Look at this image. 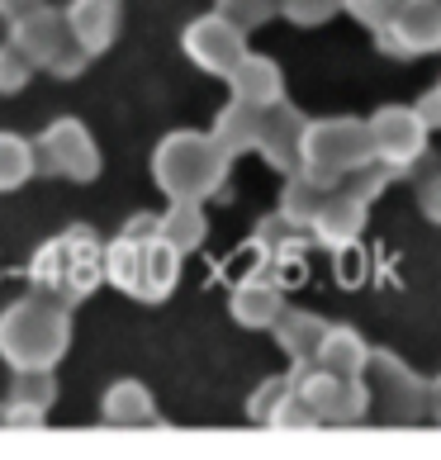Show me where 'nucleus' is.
I'll return each mask as SVG.
<instances>
[{
    "label": "nucleus",
    "mask_w": 441,
    "mask_h": 460,
    "mask_svg": "<svg viewBox=\"0 0 441 460\" xmlns=\"http://www.w3.org/2000/svg\"><path fill=\"white\" fill-rule=\"evenodd\" d=\"M5 403H24V408H53L57 403V375L53 370H39V366H29V370H14V380H10V399Z\"/></svg>",
    "instance_id": "obj_20"
},
{
    "label": "nucleus",
    "mask_w": 441,
    "mask_h": 460,
    "mask_svg": "<svg viewBox=\"0 0 441 460\" xmlns=\"http://www.w3.org/2000/svg\"><path fill=\"white\" fill-rule=\"evenodd\" d=\"M399 0H347V10L366 24H384V10H394Z\"/></svg>",
    "instance_id": "obj_28"
},
{
    "label": "nucleus",
    "mask_w": 441,
    "mask_h": 460,
    "mask_svg": "<svg viewBox=\"0 0 441 460\" xmlns=\"http://www.w3.org/2000/svg\"><path fill=\"white\" fill-rule=\"evenodd\" d=\"M181 48H185V58H190V62L199 66V72H209V76H228L233 66H237V58L247 53V33L214 10V14H199V20L185 24Z\"/></svg>",
    "instance_id": "obj_7"
},
{
    "label": "nucleus",
    "mask_w": 441,
    "mask_h": 460,
    "mask_svg": "<svg viewBox=\"0 0 441 460\" xmlns=\"http://www.w3.org/2000/svg\"><path fill=\"white\" fill-rule=\"evenodd\" d=\"M214 138L218 147L228 152V157H237V152H251L261 138V110L257 105H243V100H233V105L214 119Z\"/></svg>",
    "instance_id": "obj_16"
},
{
    "label": "nucleus",
    "mask_w": 441,
    "mask_h": 460,
    "mask_svg": "<svg viewBox=\"0 0 441 460\" xmlns=\"http://www.w3.org/2000/svg\"><path fill=\"white\" fill-rule=\"evenodd\" d=\"M10 428L39 432V428H48V413H43V408H24V403H5V432Z\"/></svg>",
    "instance_id": "obj_27"
},
{
    "label": "nucleus",
    "mask_w": 441,
    "mask_h": 460,
    "mask_svg": "<svg viewBox=\"0 0 441 460\" xmlns=\"http://www.w3.org/2000/svg\"><path fill=\"white\" fill-rule=\"evenodd\" d=\"M356 224H361V199H356V195H337V190H328L323 209L313 214L318 237H323V243H332V247H342L347 237H356Z\"/></svg>",
    "instance_id": "obj_18"
},
{
    "label": "nucleus",
    "mask_w": 441,
    "mask_h": 460,
    "mask_svg": "<svg viewBox=\"0 0 441 460\" xmlns=\"http://www.w3.org/2000/svg\"><path fill=\"white\" fill-rule=\"evenodd\" d=\"M228 309H233V318L243 323V328H276V318L285 314V299H280V289L270 280H243L233 289Z\"/></svg>",
    "instance_id": "obj_13"
},
{
    "label": "nucleus",
    "mask_w": 441,
    "mask_h": 460,
    "mask_svg": "<svg viewBox=\"0 0 441 460\" xmlns=\"http://www.w3.org/2000/svg\"><path fill=\"white\" fill-rule=\"evenodd\" d=\"M323 199H328V181H318L313 172H304L295 176L290 185H285V199H280V214L290 218V224H313V214L323 209Z\"/></svg>",
    "instance_id": "obj_19"
},
{
    "label": "nucleus",
    "mask_w": 441,
    "mask_h": 460,
    "mask_svg": "<svg viewBox=\"0 0 441 460\" xmlns=\"http://www.w3.org/2000/svg\"><path fill=\"white\" fill-rule=\"evenodd\" d=\"M29 280L39 295L76 309L81 299H91L100 280H105V243L86 224H72L66 233L48 237V243L29 257Z\"/></svg>",
    "instance_id": "obj_1"
},
{
    "label": "nucleus",
    "mask_w": 441,
    "mask_h": 460,
    "mask_svg": "<svg viewBox=\"0 0 441 460\" xmlns=\"http://www.w3.org/2000/svg\"><path fill=\"white\" fill-rule=\"evenodd\" d=\"M86 66H91V53H86V48H81L76 39H66L57 53H53V62L43 66V72H53L57 81H76L81 72H86Z\"/></svg>",
    "instance_id": "obj_24"
},
{
    "label": "nucleus",
    "mask_w": 441,
    "mask_h": 460,
    "mask_svg": "<svg viewBox=\"0 0 441 460\" xmlns=\"http://www.w3.org/2000/svg\"><path fill=\"white\" fill-rule=\"evenodd\" d=\"M276 332H280V347L290 351L299 366L318 361V347H323V337H328V328L313 314H280L276 318Z\"/></svg>",
    "instance_id": "obj_17"
},
{
    "label": "nucleus",
    "mask_w": 441,
    "mask_h": 460,
    "mask_svg": "<svg viewBox=\"0 0 441 460\" xmlns=\"http://www.w3.org/2000/svg\"><path fill=\"white\" fill-rule=\"evenodd\" d=\"M342 0H280V14H290L295 24H323Z\"/></svg>",
    "instance_id": "obj_25"
},
{
    "label": "nucleus",
    "mask_w": 441,
    "mask_h": 460,
    "mask_svg": "<svg viewBox=\"0 0 441 460\" xmlns=\"http://www.w3.org/2000/svg\"><path fill=\"white\" fill-rule=\"evenodd\" d=\"M33 72H39V66H33L10 39L0 43V95H20L29 81H33Z\"/></svg>",
    "instance_id": "obj_22"
},
{
    "label": "nucleus",
    "mask_w": 441,
    "mask_h": 460,
    "mask_svg": "<svg viewBox=\"0 0 441 460\" xmlns=\"http://www.w3.org/2000/svg\"><path fill=\"white\" fill-rule=\"evenodd\" d=\"M105 280L138 304H162L181 280V252L162 237L119 233L114 243H105Z\"/></svg>",
    "instance_id": "obj_4"
},
{
    "label": "nucleus",
    "mask_w": 441,
    "mask_h": 460,
    "mask_svg": "<svg viewBox=\"0 0 441 460\" xmlns=\"http://www.w3.org/2000/svg\"><path fill=\"white\" fill-rule=\"evenodd\" d=\"M72 351V309L33 289L29 299L5 304L0 314V361L10 370H53Z\"/></svg>",
    "instance_id": "obj_2"
},
{
    "label": "nucleus",
    "mask_w": 441,
    "mask_h": 460,
    "mask_svg": "<svg viewBox=\"0 0 441 460\" xmlns=\"http://www.w3.org/2000/svg\"><path fill=\"white\" fill-rule=\"evenodd\" d=\"M33 176H39V152H33V138L0 128V195L24 190Z\"/></svg>",
    "instance_id": "obj_15"
},
{
    "label": "nucleus",
    "mask_w": 441,
    "mask_h": 460,
    "mask_svg": "<svg viewBox=\"0 0 441 460\" xmlns=\"http://www.w3.org/2000/svg\"><path fill=\"white\" fill-rule=\"evenodd\" d=\"M66 39H72V33H66V14L57 5H48V0H39V5H29L24 14H14V20H10V43L20 48L33 66L53 62V53Z\"/></svg>",
    "instance_id": "obj_8"
},
{
    "label": "nucleus",
    "mask_w": 441,
    "mask_h": 460,
    "mask_svg": "<svg viewBox=\"0 0 441 460\" xmlns=\"http://www.w3.org/2000/svg\"><path fill=\"white\" fill-rule=\"evenodd\" d=\"M437 418H441V389H437Z\"/></svg>",
    "instance_id": "obj_32"
},
{
    "label": "nucleus",
    "mask_w": 441,
    "mask_h": 460,
    "mask_svg": "<svg viewBox=\"0 0 441 460\" xmlns=\"http://www.w3.org/2000/svg\"><path fill=\"white\" fill-rule=\"evenodd\" d=\"M370 128L347 124V119H328V124H304V143H299V166H309L318 181L342 176L351 166H361L370 157Z\"/></svg>",
    "instance_id": "obj_6"
},
{
    "label": "nucleus",
    "mask_w": 441,
    "mask_h": 460,
    "mask_svg": "<svg viewBox=\"0 0 441 460\" xmlns=\"http://www.w3.org/2000/svg\"><path fill=\"white\" fill-rule=\"evenodd\" d=\"M299 143H304V119L285 105H270L261 110V138H257V152L270 162V166H280V172H295L299 166Z\"/></svg>",
    "instance_id": "obj_10"
},
{
    "label": "nucleus",
    "mask_w": 441,
    "mask_h": 460,
    "mask_svg": "<svg viewBox=\"0 0 441 460\" xmlns=\"http://www.w3.org/2000/svg\"><path fill=\"white\" fill-rule=\"evenodd\" d=\"M128 237H157V214H133L128 224H124Z\"/></svg>",
    "instance_id": "obj_29"
},
{
    "label": "nucleus",
    "mask_w": 441,
    "mask_h": 460,
    "mask_svg": "<svg viewBox=\"0 0 441 460\" xmlns=\"http://www.w3.org/2000/svg\"><path fill=\"white\" fill-rule=\"evenodd\" d=\"M29 5H39V0H0V20H5V24H10V20H14V14H24Z\"/></svg>",
    "instance_id": "obj_30"
},
{
    "label": "nucleus",
    "mask_w": 441,
    "mask_h": 460,
    "mask_svg": "<svg viewBox=\"0 0 441 460\" xmlns=\"http://www.w3.org/2000/svg\"><path fill=\"white\" fill-rule=\"evenodd\" d=\"M157 237H162V243H172L181 257H185V252H195V247L209 237L205 204H195V199H172V209L157 214Z\"/></svg>",
    "instance_id": "obj_14"
},
{
    "label": "nucleus",
    "mask_w": 441,
    "mask_h": 460,
    "mask_svg": "<svg viewBox=\"0 0 441 460\" xmlns=\"http://www.w3.org/2000/svg\"><path fill=\"white\" fill-rule=\"evenodd\" d=\"M318 366L332 370V375H356L366 366V347L356 342V332H328L323 337V347H318Z\"/></svg>",
    "instance_id": "obj_21"
},
{
    "label": "nucleus",
    "mask_w": 441,
    "mask_h": 460,
    "mask_svg": "<svg viewBox=\"0 0 441 460\" xmlns=\"http://www.w3.org/2000/svg\"><path fill=\"white\" fill-rule=\"evenodd\" d=\"M33 152H39L43 176H62V181H76V185H91L100 176V166H105L95 133L72 114L53 119V124L43 128V138H33Z\"/></svg>",
    "instance_id": "obj_5"
},
{
    "label": "nucleus",
    "mask_w": 441,
    "mask_h": 460,
    "mask_svg": "<svg viewBox=\"0 0 441 460\" xmlns=\"http://www.w3.org/2000/svg\"><path fill=\"white\" fill-rule=\"evenodd\" d=\"M0 428H5V403H0Z\"/></svg>",
    "instance_id": "obj_31"
},
{
    "label": "nucleus",
    "mask_w": 441,
    "mask_h": 460,
    "mask_svg": "<svg viewBox=\"0 0 441 460\" xmlns=\"http://www.w3.org/2000/svg\"><path fill=\"white\" fill-rule=\"evenodd\" d=\"M100 418L110 428H147V422H157V399L143 380H114L100 394Z\"/></svg>",
    "instance_id": "obj_12"
},
{
    "label": "nucleus",
    "mask_w": 441,
    "mask_h": 460,
    "mask_svg": "<svg viewBox=\"0 0 441 460\" xmlns=\"http://www.w3.org/2000/svg\"><path fill=\"white\" fill-rule=\"evenodd\" d=\"M285 394H290V380H276V385H261V389H257V394H251V399H247V413H251V418H257V422H266L270 413H276V403H280Z\"/></svg>",
    "instance_id": "obj_26"
},
{
    "label": "nucleus",
    "mask_w": 441,
    "mask_h": 460,
    "mask_svg": "<svg viewBox=\"0 0 441 460\" xmlns=\"http://www.w3.org/2000/svg\"><path fill=\"white\" fill-rule=\"evenodd\" d=\"M228 86H233V100L257 105V110H270V105H280V95H285V76H280V66L270 58L243 53L237 66L228 72Z\"/></svg>",
    "instance_id": "obj_11"
},
{
    "label": "nucleus",
    "mask_w": 441,
    "mask_h": 460,
    "mask_svg": "<svg viewBox=\"0 0 441 460\" xmlns=\"http://www.w3.org/2000/svg\"><path fill=\"white\" fill-rule=\"evenodd\" d=\"M276 10H280V0H218V14H224V20H233L243 33L257 29V24H266Z\"/></svg>",
    "instance_id": "obj_23"
},
{
    "label": "nucleus",
    "mask_w": 441,
    "mask_h": 460,
    "mask_svg": "<svg viewBox=\"0 0 441 460\" xmlns=\"http://www.w3.org/2000/svg\"><path fill=\"white\" fill-rule=\"evenodd\" d=\"M62 14H66V33H72L91 58L110 53L119 43V33H124V10H119V0H72Z\"/></svg>",
    "instance_id": "obj_9"
},
{
    "label": "nucleus",
    "mask_w": 441,
    "mask_h": 460,
    "mask_svg": "<svg viewBox=\"0 0 441 460\" xmlns=\"http://www.w3.org/2000/svg\"><path fill=\"white\" fill-rule=\"evenodd\" d=\"M228 152L218 147L214 133H195V128H176L166 133L152 152V181L166 199H195L205 204L209 195L224 190L228 181Z\"/></svg>",
    "instance_id": "obj_3"
}]
</instances>
